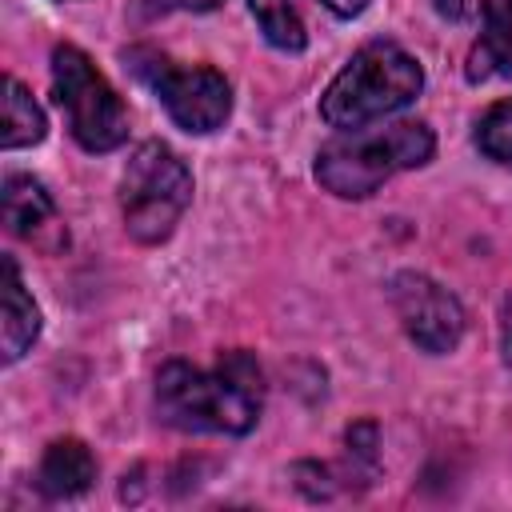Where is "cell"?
I'll list each match as a JSON object with an SVG mask.
<instances>
[{"label":"cell","instance_id":"8","mask_svg":"<svg viewBox=\"0 0 512 512\" xmlns=\"http://www.w3.org/2000/svg\"><path fill=\"white\" fill-rule=\"evenodd\" d=\"M4 228L40 256H60L68 248V224L56 212V200L36 176L24 172L4 176Z\"/></svg>","mask_w":512,"mask_h":512},{"label":"cell","instance_id":"2","mask_svg":"<svg viewBox=\"0 0 512 512\" xmlns=\"http://www.w3.org/2000/svg\"><path fill=\"white\" fill-rule=\"evenodd\" d=\"M424 88V68L396 40H368L332 76L320 96V120L336 132L368 128L400 108H408Z\"/></svg>","mask_w":512,"mask_h":512},{"label":"cell","instance_id":"15","mask_svg":"<svg viewBox=\"0 0 512 512\" xmlns=\"http://www.w3.org/2000/svg\"><path fill=\"white\" fill-rule=\"evenodd\" d=\"M224 0H132V16L136 20H160L168 12H212Z\"/></svg>","mask_w":512,"mask_h":512},{"label":"cell","instance_id":"14","mask_svg":"<svg viewBox=\"0 0 512 512\" xmlns=\"http://www.w3.org/2000/svg\"><path fill=\"white\" fill-rule=\"evenodd\" d=\"M476 148L500 164V168H512V96L508 100H496L480 120H476Z\"/></svg>","mask_w":512,"mask_h":512},{"label":"cell","instance_id":"13","mask_svg":"<svg viewBox=\"0 0 512 512\" xmlns=\"http://www.w3.org/2000/svg\"><path fill=\"white\" fill-rule=\"evenodd\" d=\"M264 40L280 52H304L308 48V32H304V20L296 12L292 0H248Z\"/></svg>","mask_w":512,"mask_h":512},{"label":"cell","instance_id":"10","mask_svg":"<svg viewBox=\"0 0 512 512\" xmlns=\"http://www.w3.org/2000/svg\"><path fill=\"white\" fill-rule=\"evenodd\" d=\"M92 480H96V456L84 440L60 436L44 448L40 468H36V488L48 500H72V496L88 492Z\"/></svg>","mask_w":512,"mask_h":512},{"label":"cell","instance_id":"5","mask_svg":"<svg viewBox=\"0 0 512 512\" xmlns=\"http://www.w3.org/2000/svg\"><path fill=\"white\" fill-rule=\"evenodd\" d=\"M52 96L84 152H112L128 140L124 100L76 44H56L52 52Z\"/></svg>","mask_w":512,"mask_h":512},{"label":"cell","instance_id":"7","mask_svg":"<svg viewBox=\"0 0 512 512\" xmlns=\"http://www.w3.org/2000/svg\"><path fill=\"white\" fill-rule=\"evenodd\" d=\"M388 300L400 316V328L408 332V340L432 356H444L460 344L464 336V308L460 300L436 284L424 272H396L388 280Z\"/></svg>","mask_w":512,"mask_h":512},{"label":"cell","instance_id":"4","mask_svg":"<svg viewBox=\"0 0 512 512\" xmlns=\"http://www.w3.org/2000/svg\"><path fill=\"white\" fill-rule=\"evenodd\" d=\"M192 204V172L164 144L144 140L120 176V212L136 244H160L176 232L184 208Z\"/></svg>","mask_w":512,"mask_h":512},{"label":"cell","instance_id":"12","mask_svg":"<svg viewBox=\"0 0 512 512\" xmlns=\"http://www.w3.org/2000/svg\"><path fill=\"white\" fill-rule=\"evenodd\" d=\"M44 132H48L44 108L32 100V92L16 76H4V128H0V148L4 152H16V148H28V144H40Z\"/></svg>","mask_w":512,"mask_h":512},{"label":"cell","instance_id":"16","mask_svg":"<svg viewBox=\"0 0 512 512\" xmlns=\"http://www.w3.org/2000/svg\"><path fill=\"white\" fill-rule=\"evenodd\" d=\"M500 356L512 368V296H504L500 304Z\"/></svg>","mask_w":512,"mask_h":512},{"label":"cell","instance_id":"9","mask_svg":"<svg viewBox=\"0 0 512 512\" xmlns=\"http://www.w3.org/2000/svg\"><path fill=\"white\" fill-rule=\"evenodd\" d=\"M464 76L472 84L512 80V0H484L480 4V36L468 52Z\"/></svg>","mask_w":512,"mask_h":512},{"label":"cell","instance_id":"6","mask_svg":"<svg viewBox=\"0 0 512 512\" xmlns=\"http://www.w3.org/2000/svg\"><path fill=\"white\" fill-rule=\"evenodd\" d=\"M124 68L164 104V112L184 128V132H216L228 112H232V88L224 72L200 64V68H180L172 56L156 48H128Z\"/></svg>","mask_w":512,"mask_h":512},{"label":"cell","instance_id":"18","mask_svg":"<svg viewBox=\"0 0 512 512\" xmlns=\"http://www.w3.org/2000/svg\"><path fill=\"white\" fill-rule=\"evenodd\" d=\"M436 12L448 16V20H468L476 12V4L472 0H436Z\"/></svg>","mask_w":512,"mask_h":512},{"label":"cell","instance_id":"3","mask_svg":"<svg viewBox=\"0 0 512 512\" xmlns=\"http://www.w3.org/2000/svg\"><path fill=\"white\" fill-rule=\"evenodd\" d=\"M436 136L424 120H396L376 132H340L316 152V180L340 200H364L396 172L428 164Z\"/></svg>","mask_w":512,"mask_h":512},{"label":"cell","instance_id":"1","mask_svg":"<svg viewBox=\"0 0 512 512\" xmlns=\"http://www.w3.org/2000/svg\"><path fill=\"white\" fill-rule=\"evenodd\" d=\"M264 404V376L248 352H224L216 368L168 360L156 372V412L180 432L244 436L256 428Z\"/></svg>","mask_w":512,"mask_h":512},{"label":"cell","instance_id":"17","mask_svg":"<svg viewBox=\"0 0 512 512\" xmlns=\"http://www.w3.org/2000/svg\"><path fill=\"white\" fill-rule=\"evenodd\" d=\"M320 4H324L332 16H340V20H352V16H360V12H364L372 0H320Z\"/></svg>","mask_w":512,"mask_h":512},{"label":"cell","instance_id":"11","mask_svg":"<svg viewBox=\"0 0 512 512\" xmlns=\"http://www.w3.org/2000/svg\"><path fill=\"white\" fill-rule=\"evenodd\" d=\"M36 336H40V308L24 288L16 260L4 256V364H16Z\"/></svg>","mask_w":512,"mask_h":512}]
</instances>
